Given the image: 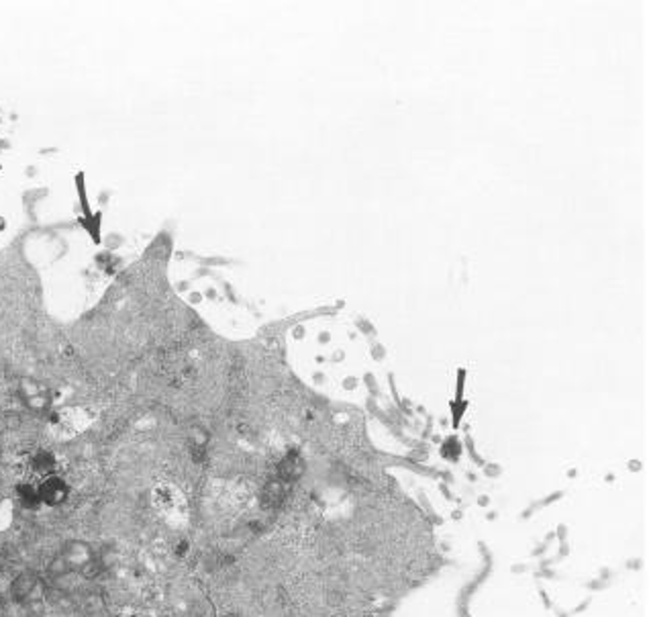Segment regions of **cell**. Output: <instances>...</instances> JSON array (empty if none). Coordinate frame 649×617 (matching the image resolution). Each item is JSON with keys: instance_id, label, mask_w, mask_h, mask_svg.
I'll return each mask as SVG.
<instances>
[{"instance_id": "3", "label": "cell", "mask_w": 649, "mask_h": 617, "mask_svg": "<svg viewBox=\"0 0 649 617\" xmlns=\"http://www.w3.org/2000/svg\"><path fill=\"white\" fill-rule=\"evenodd\" d=\"M37 493H39V499H41L46 505L57 507V505H63V503H66V499H68V495H70V487H68L61 478L50 476V478L39 487Z\"/></svg>"}, {"instance_id": "7", "label": "cell", "mask_w": 649, "mask_h": 617, "mask_svg": "<svg viewBox=\"0 0 649 617\" xmlns=\"http://www.w3.org/2000/svg\"><path fill=\"white\" fill-rule=\"evenodd\" d=\"M6 616V601H4V597L0 595V617Z\"/></svg>"}, {"instance_id": "4", "label": "cell", "mask_w": 649, "mask_h": 617, "mask_svg": "<svg viewBox=\"0 0 649 617\" xmlns=\"http://www.w3.org/2000/svg\"><path fill=\"white\" fill-rule=\"evenodd\" d=\"M286 499V482L284 480H270L263 491H261V505L268 509H274L278 505H282V501Z\"/></svg>"}, {"instance_id": "6", "label": "cell", "mask_w": 649, "mask_h": 617, "mask_svg": "<svg viewBox=\"0 0 649 617\" xmlns=\"http://www.w3.org/2000/svg\"><path fill=\"white\" fill-rule=\"evenodd\" d=\"M46 572H48V576L53 578V580H59V578H63V576L72 574V570L68 568V565L63 562V558H61L59 554L51 558L50 565L46 566Z\"/></svg>"}, {"instance_id": "1", "label": "cell", "mask_w": 649, "mask_h": 617, "mask_svg": "<svg viewBox=\"0 0 649 617\" xmlns=\"http://www.w3.org/2000/svg\"><path fill=\"white\" fill-rule=\"evenodd\" d=\"M59 556L72 572H84L97 562V552L86 540H68L61 546Z\"/></svg>"}, {"instance_id": "5", "label": "cell", "mask_w": 649, "mask_h": 617, "mask_svg": "<svg viewBox=\"0 0 649 617\" xmlns=\"http://www.w3.org/2000/svg\"><path fill=\"white\" fill-rule=\"evenodd\" d=\"M304 472V464L299 456H288L280 464V480H297Z\"/></svg>"}, {"instance_id": "2", "label": "cell", "mask_w": 649, "mask_h": 617, "mask_svg": "<svg viewBox=\"0 0 649 617\" xmlns=\"http://www.w3.org/2000/svg\"><path fill=\"white\" fill-rule=\"evenodd\" d=\"M39 585V576L33 570H25L21 574H17L10 582V599L14 603H27L33 599L35 591Z\"/></svg>"}, {"instance_id": "8", "label": "cell", "mask_w": 649, "mask_h": 617, "mask_svg": "<svg viewBox=\"0 0 649 617\" xmlns=\"http://www.w3.org/2000/svg\"><path fill=\"white\" fill-rule=\"evenodd\" d=\"M4 617H12V616H4Z\"/></svg>"}]
</instances>
